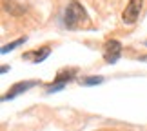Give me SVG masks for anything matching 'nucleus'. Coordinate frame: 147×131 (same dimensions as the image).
I'll use <instances>...</instances> for the list:
<instances>
[{
	"mask_svg": "<svg viewBox=\"0 0 147 131\" xmlns=\"http://www.w3.org/2000/svg\"><path fill=\"white\" fill-rule=\"evenodd\" d=\"M89 18L86 15V9L82 7V4H78L76 0H71L65 7V13H64V26L67 29H78Z\"/></svg>",
	"mask_w": 147,
	"mask_h": 131,
	"instance_id": "f257e3e1",
	"label": "nucleus"
},
{
	"mask_svg": "<svg viewBox=\"0 0 147 131\" xmlns=\"http://www.w3.org/2000/svg\"><path fill=\"white\" fill-rule=\"evenodd\" d=\"M142 5H144V0H129L125 9H123L122 13V20L125 22V24H134V22L138 20L140 16V11H142Z\"/></svg>",
	"mask_w": 147,
	"mask_h": 131,
	"instance_id": "f03ea898",
	"label": "nucleus"
},
{
	"mask_svg": "<svg viewBox=\"0 0 147 131\" xmlns=\"http://www.w3.org/2000/svg\"><path fill=\"white\" fill-rule=\"evenodd\" d=\"M122 55V44L118 40H107L104 45V58L107 64H115Z\"/></svg>",
	"mask_w": 147,
	"mask_h": 131,
	"instance_id": "7ed1b4c3",
	"label": "nucleus"
},
{
	"mask_svg": "<svg viewBox=\"0 0 147 131\" xmlns=\"http://www.w3.org/2000/svg\"><path fill=\"white\" fill-rule=\"evenodd\" d=\"M33 86H36V82L35 80H31V82H18V84H15L13 88H11L7 93H5L4 96H2V100H9V98H15L18 93H24V91H27V89H31Z\"/></svg>",
	"mask_w": 147,
	"mask_h": 131,
	"instance_id": "20e7f679",
	"label": "nucleus"
},
{
	"mask_svg": "<svg viewBox=\"0 0 147 131\" xmlns=\"http://www.w3.org/2000/svg\"><path fill=\"white\" fill-rule=\"evenodd\" d=\"M73 77H75V69H62V71H58L55 82L56 84H65V82H69Z\"/></svg>",
	"mask_w": 147,
	"mask_h": 131,
	"instance_id": "39448f33",
	"label": "nucleus"
},
{
	"mask_svg": "<svg viewBox=\"0 0 147 131\" xmlns=\"http://www.w3.org/2000/svg\"><path fill=\"white\" fill-rule=\"evenodd\" d=\"M49 48L47 45H44L42 49H38V51H35V58H33V62H35V64H38V62H42L44 58H46V56H49Z\"/></svg>",
	"mask_w": 147,
	"mask_h": 131,
	"instance_id": "423d86ee",
	"label": "nucleus"
},
{
	"mask_svg": "<svg viewBox=\"0 0 147 131\" xmlns=\"http://www.w3.org/2000/svg\"><path fill=\"white\" fill-rule=\"evenodd\" d=\"M26 40H27V38H26V37H22V38H18V40H15V42H11V44H7V45H4V48H2V55L9 53V51H11V49H15V48H18V45H20V44H24Z\"/></svg>",
	"mask_w": 147,
	"mask_h": 131,
	"instance_id": "0eeeda50",
	"label": "nucleus"
},
{
	"mask_svg": "<svg viewBox=\"0 0 147 131\" xmlns=\"http://www.w3.org/2000/svg\"><path fill=\"white\" fill-rule=\"evenodd\" d=\"M84 86H94V84H102L104 82V77H87L84 78V80H80Z\"/></svg>",
	"mask_w": 147,
	"mask_h": 131,
	"instance_id": "6e6552de",
	"label": "nucleus"
},
{
	"mask_svg": "<svg viewBox=\"0 0 147 131\" xmlns=\"http://www.w3.org/2000/svg\"><path fill=\"white\" fill-rule=\"evenodd\" d=\"M60 89H64V84H55V86L47 88V93H55V91H60Z\"/></svg>",
	"mask_w": 147,
	"mask_h": 131,
	"instance_id": "1a4fd4ad",
	"label": "nucleus"
},
{
	"mask_svg": "<svg viewBox=\"0 0 147 131\" xmlns=\"http://www.w3.org/2000/svg\"><path fill=\"white\" fill-rule=\"evenodd\" d=\"M145 45H147V40H145Z\"/></svg>",
	"mask_w": 147,
	"mask_h": 131,
	"instance_id": "9d476101",
	"label": "nucleus"
}]
</instances>
